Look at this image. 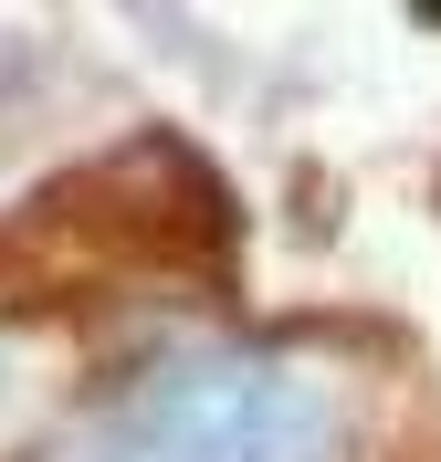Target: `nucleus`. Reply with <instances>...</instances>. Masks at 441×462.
Masks as SVG:
<instances>
[{"label":"nucleus","instance_id":"f257e3e1","mask_svg":"<svg viewBox=\"0 0 441 462\" xmlns=\"http://www.w3.org/2000/svg\"><path fill=\"white\" fill-rule=\"evenodd\" d=\"M232 189L210 179V158L169 126L126 137L116 158L63 169L53 189H32L0 221V294L53 305L106 273H189V263H232Z\"/></svg>","mask_w":441,"mask_h":462},{"label":"nucleus","instance_id":"f03ea898","mask_svg":"<svg viewBox=\"0 0 441 462\" xmlns=\"http://www.w3.org/2000/svg\"><path fill=\"white\" fill-rule=\"evenodd\" d=\"M53 462H336V400L263 346H179L85 410Z\"/></svg>","mask_w":441,"mask_h":462}]
</instances>
